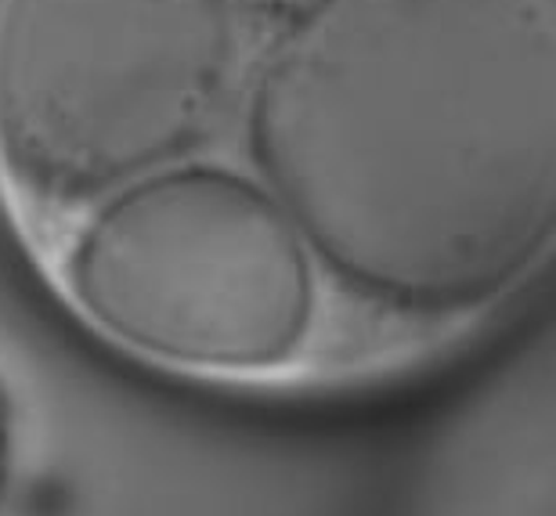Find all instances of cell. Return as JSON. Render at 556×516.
I'll return each mask as SVG.
<instances>
[{"mask_svg": "<svg viewBox=\"0 0 556 516\" xmlns=\"http://www.w3.org/2000/svg\"><path fill=\"white\" fill-rule=\"evenodd\" d=\"M0 206L160 373L408 365L549 256L556 0H0Z\"/></svg>", "mask_w": 556, "mask_h": 516, "instance_id": "obj_1", "label": "cell"}]
</instances>
